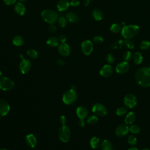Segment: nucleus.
Masks as SVG:
<instances>
[{
  "mask_svg": "<svg viewBox=\"0 0 150 150\" xmlns=\"http://www.w3.org/2000/svg\"><path fill=\"white\" fill-rule=\"evenodd\" d=\"M106 61L108 64H112L115 61V57L111 53H108L106 56Z\"/></svg>",
  "mask_w": 150,
  "mask_h": 150,
  "instance_id": "obj_38",
  "label": "nucleus"
},
{
  "mask_svg": "<svg viewBox=\"0 0 150 150\" xmlns=\"http://www.w3.org/2000/svg\"><path fill=\"white\" fill-rule=\"evenodd\" d=\"M149 67V70H150V64H149V67Z\"/></svg>",
  "mask_w": 150,
  "mask_h": 150,
  "instance_id": "obj_53",
  "label": "nucleus"
},
{
  "mask_svg": "<svg viewBox=\"0 0 150 150\" xmlns=\"http://www.w3.org/2000/svg\"><path fill=\"white\" fill-rule=\"evenodd\" d=\"M122 30L121 25L118 23H114L110 27V30L113 33H118Z\"/></svg>",
  "mask_w": 150,
  "mask_h": 150,
  "instance_id": "obj_32",
  "label": "nucleus"
},
{
  "mask_svg": "<svg viewBox=\"0 0 150 150\" xmlns=\"http://www.w3.org/2000/svg\"><path fill=\"white\" fill-rule=\"evenodd\" d=\"M56 63L59 66H63V65L64 64V61L63 59H57V61H56Z\"/></svg>",
  "mask_w": 150,
  "mask_h": 150,
  "instance_id": "obj_45",
  "label": "nucleus"
},
{
  "mask_svg": "<svg viewBox=\"0 0 150 150\" xmlns=\"http://www.w3.org/2000/svg\"><path fill=\"white\" fill-rule=\"evenodd\" d=\"M123 103L127 108H133L137 104V99L133 94H128L124 97Z\"/></svg>",
  "mask_w": 150,
  "mask_h": 150,
  "instance_id": "obj_9",
  "label": "nucleus"
},
{
  "mask_svg": "<svg viewBox=\"0 0 150 150\" xmlns=\"http://www.w3.org/2000/svg\"><path fill=\"white\" fill-rule=\"evenodd\" d=\"M12 42L15 46H21L23 44L24 40H23V38L21 36L16 35L13 38Z\"/></svg>",
  "mask_w": 150,
  "mask_h": 150,
  "instance_id": "obj_27",
  "label": "nucleus"
},
{
  "mask_svg": "<svg viewBox=\"0 0 150 150\" xmlns=\"http://www.w3.org/2000/svg\"><path fill=\"white\" fill-rule=\"evenodd\" d=\"M13 9L15 12L20 16H23L26 12V8L25 5L21 2L16 3Z\"/></svg>",
  "mask_w": 150,
  "mask_h": 150,
  "instance_id": "obj_19",
  "label": "nucleus"
},
{
  "mask_svg": "<svg viewBox=\"0 0 150 150\" xmlns=\"http://www.w3.org/2000/svg\"><path fill=\"white\" fill-rule=\"evenodd\" d=\"M113 68L110 64L104 65L100 70V74L104 77H108L112 75Z\"/></svg>",
  "mask_w": 150,
  "mask_h": 150,
  "instance_id": "obj_16",
  "label": "nucleus"
},
{
  "mask_svg": "<svg viewBox=\"0 0 150 150\" xmlns=\"http://www.w3.org/2000/svg\"><path fill=\"white\" fill-rule=\"evenodd\" d=\"M48 30L50 32H53L56 30V27L53 24H50V26L48 28Z\"/></svg>",
  "mask_w": 150,
  "mask_h": 150,
  "instance_id": "obj_44",
  "label": "nucleus"
},
{
  "mask_svg": "<svg viewBox=\"0 0 150 150\" xmlns=\"http://www.w3.org/2000/svg\"><path fill=\"white\" fill-rule=\"evenodd\" d=\"M3 2H4L5 4L7 5H11L15 4L16 2V0H3Z\"/></svg>",
  "mask_w": 150,
  "mask_h": 150,
  "instance_id": "obj_42",
  "label": "nucleus"
},
{
  "mask_svg": "<svg viewBox=\"0 0 150 150\" xmlns=\"http://www.w3.org/2000/svg\"><path fill=\"white\" fill-rule=\"evenodd\" d=\"M139 31V28L136 25H125L122 28L121 35L125 39H131L136 36Z\"/></svg>",
  "mask_w": 150,
  "mask_h": 150,
  "instance_id": "obj_2",
  "label": "nucleus"
},
{
  "mask_svg": "<svg viewBox=\"0 0 150 150\" xmlns=\"http://www.w3.org/2000/svg\"><path fill=\"white\" fill-rule=\"evenodd\" d=\"M27 55L29 57L32 59H36L38 57V53L36 50L33 49H30L27 50Z\"/></svg>",
  "mask_w": 150,
  "mask_h": 150,
  "instance_id": "obj_28",
  "label": "nucleus"
},
{
  "mask_svg": "<svg viewBox=\"0 0 150 150\" xmlns=\"http://www.w3.org/2000/svg\"><path fill=\"white\" fill-rule=\"evenodd\" d=\"M98 116H97L95 114H93V115H91L88 117V118L87 119V122L89 124L93 125V124H96L98 122Z\"/></svg>",
  "mask_w": 150,
  "mask_h": 150,
  "instance_id": "obj_30",
  "label": "nucleus"
},
{
  "mask_svg": "<svg viewBox=\"0 0 150 150\" xmlns=\"http://www.w3.org/2000/svg\"><path fill=\"white\" fill-rule=\"evenodd\" d=\"M140 48L143 50L148 49L150 47V42L148 40H143L140 43Z\"/></svg>",
  "mask_w": 150,
  "mask_h": 150,
  "instance_id": "obj_35",
  "label": "nucleus"
},
{
  "mask_svg": "<svg viewBox=\"0 0 150 150\" xmlns=\"http://www.w3.org/2000/svg\"><path fill=\"white\" fill-rule=\"evenodd\" d=\"M132 58V54L130 51H126L123 54V59L125 62H128Z\"/></svg>",
  "mask_w": 150,
  "mask_h": 150,
  "instance_id": "obj_37",
  "label": "nucleus"
},
{
  "mask_svg": "<svg viewBox=\"0 0 150 150\" xmlns=\"http://www.w3.org/2000/svg\"><path fill=\"white\" fill-rule=\"evenodd\" d=\"M46 43L50 47H56L59 45V40L55 36H52L47 39Z\"/></svg>",
  "mask_w": 150,
  "mask_h": 150,
  "instance_id": "obj_24",
  "label": "nucleus"
},
{
  "mask_svg": "<svg viewBox=\"0 0 150 150\" xmlns=\"http://www.w3.org/2000/svg\"><path fill=\"white\" fill-rule=\"evenodd\" d=\"M129 69V65L127 62L124 61L119 63L115 67V71L118 74H125Z\"/></svg>",
  "mask_w": 150,
  "mask_h": 150,
  "instance_id": "obj_15",
  "label": "nucleus"
},
{
  "mask_svg": "<svg viewBox=\"0 0 150 150\" xmlns=\"http://www.w3.org/2000/svg\"><path fill=\"white\" fill-rule=\"evenodd\" d=\"M93 42L95 44H101L104 42V39L103 37L100 36H96L95 37H94L93 39Z\"/></svg>",
  "mask_w": 150,
  "mask_h": 150,
  "instance_id": "obj_39",
  "label": "nucleus"
},
{
  "mask_svg": "<svg viewBox=\"0 0 150 150\" xmlns=\"http://www.w3.org/2000/svg\"><path fill=\"white\" fill-rule=\"evenodd\" d=\"M88 4H89V1H88V0H86V1H84V2H83V4H84V6H87L88 5Z\"/></svg>",
  "mask_w": 150,
  "mask_h": 150,
  "instance_id": "obj_47",
  "label": "nucleus"
},
{
  "mask_svg": "<svg viewBox=\"0 0 150 150\" xmlns=\"http://www.w3.org/2000/svg\"><path fill=\"white\" fill-rule=\"evenodd\" d=\"M11 107L9 103L4 99L0 98V115L5 116L6 115L9 111Z\"/></svg>",
  "mask_w": 150,
  "mask_h": 150,
  "instance_id": "obj_13",
  "label": "nucleus"
},
{
  "mask_svg": "<svg viewBox=\"0 0 150 150\" xmlns=\"http://www.w3.org/2000/svg\"><path fill=\"white\" fill-rule=\"evenodd\" d=\"M132 59L136 64H140L143 61V56L140 52H137L132 56Z\"/></svg>",
  "mask_w": 150,
  "mask_h": 150,
  "instance_id": "obj_26",
  "label": "nucleus"
},
{
  "mask_svg": "<svg viewBox=\"0 0 150 150\" xmlns=\"http://www.w3.org/2000/svg\"><path fill=\"white\" fill-rule=\"evenodd\" d=\"M42 19L49 24H53L59 18V14L54 10L47 9L43 11L41 13Z\"/></svg>",
  "mask_w": 150,
  "mask_h": 150,
  "instance_id": "obj_3",
  "label": "nucleus"
},
{
  "mask_svg": "<svg viewBox=\"0 0 150 150\" xmlns=\"http://www.w3.org/2000/svg\"><path fill=\"white\" fill-rule=\"evenodd\" d=\"M1 76H2V71H1V70H0V77Z\"/></svg>",
  "mask_w": 150,
  "mask_h": 150,
  "instance_id": "obj_52",
  "label": "nucleus"
},
{
  "mask_svg": "<svg viewBox=\"0 0 150 150\" xmlns=\"http://www.w3.org/2000/svg\"><path fill=\"white\" fill-rule=\"evenodd\" d=\"M68 21L66 17L60 16L57 19V23L60 28H64L67 26Z\"/></svg>",
  "mask_w": 150,
  "mask_h": 150,
  "instance_id": "obj_29",
  "label": "nucleus"
},
{
  "mask_svg": "<svg viewBox=\"0 0 150 150\" xmlns=\"http://www.w3.org/2000/svg\"><path fill=\"white\" fill-rule=\"evenodd\" d=\"M59 121L60 123L62 124V125H66V123L67 122V118L66 117L65 115H61L59 118Z\"/></svg>",
  "mask_w": 150,
  "mask_h": 150,
  "instance_id": "obj_40",
  "label": "nucleus"
},
{
  "mask_svg": "<svg viewBox=\"0 0 150 150\" xmlns=\"http://www.w3.org/2000/svg\"><path fill=\"white\" fill-rule=\"evenodd\" d=\"M91 111L94 114L99 117L105 116V115H107L108 112L106 107L100 103L94 104L92 106Z\"/></svg>",
  "mask_w": 150,
  "mask_h": 150,
  "instance_id": "obj_7",
  "label": "nucleus"
},
{
  "mask_svg": "<svg viewBox=\"0 0 150 150\" xmlns=\"http://www.w3.org/2000/svg\"><path fill=\"white\" fill-rule=\"evenodd\" d=\"M79 126H80V127H84V125H85V123H84V120H79Z\"/></svg>",
  "mask_w": 150,
  "mask_h": 150,
  "instance_id": "obj_46",
  "label": "nucleus"
},
{
  "mask_svg": "<svg viewBox=\"0 0 150 150\" xmlns=\"http://www.w3.org/2000/svg\"><path fill=\"white\" fill-rule=\"evenodd\" d=\"M90 145L94 149H98L101 145L100 139L97 137H92L90 141Z\"/></svg>",
  "mask_w": 150,
  "mask_h": 150,
  "instance_id": "obj_23",
  "label": "nucleus"
},
{
  "mask_svg": "<svg viewBox=\"0 0 150 150\" xmlns=\"http://www.w3.org/2000/svg\"><path fill=\"white\" fill-rule=\"evenodd\" d=\"M137 84L142 87L150 86V70L149 67H142L138 69L134 75Z\"/></svg>",
  "mask_w": 150,
  "mask_h": 150,
  "instance_id": "obj_1",
  "label": "nucleus"
},
{
  "mask_svg": "<svg viewBox=\"0 0 150 150\" xmlns=\"http://www.w3.org/2000/svg\"><path fill=\"white\" fill-rule=\"evenodd\" d=\"M81 50L85 55H90L93 50V44L89 40L83 41L81 44Z\"/></svg>",
  "mask_w": 150,
  "mask_h": 150,
  "instance_id": "obj_10",
  "label": "nucleus"
},
{
  "mask_svg": "<svg viewBox=\"0 0 150 150\" xmlns=\"http://www.w3.org/2000/svg\"><path fill=\"white\" fill-rule=\"evenodd\" d=\"M128 142L131 145H135L137 142V139L134 135H130L128 137Z\"/></svg>",
  "mask_w": 150,
  "mask_h": 150,
  "instance_id": "obj_36",
  "label": "nucleus"
},
{
  "mask_svg": "<svg viewBox=\"0 0 150 150\" xmlns=\"http://www.w3.org/2000/svg\"><path fill=\"white\" fill-rule=\"evenodd\" d=\"M19 56L21 59V61L19 66V70L22 74H26L30 70L31 62L29 59L25 58L22 54H20Z\"/></svg>",
  "mask_w": 150,
  "mask_h": 150,
  "instance_id": "obj_8",
  "label": "nucleus"
},
{
  "mask_svg": "<svg viewBox=\"0 0 150 150\" xmlns=\"http://www.w3.org/2000/svg\"><path fill=\"white\" fill-rule=\"evenodd\" d=\"M128 150H139V149H138L137 148L135 147V146H132V147L129 148Z\"/></svg>",
  "mask_w": 150,
  "mask_h": 150,
  "instance_id": "obj_48",
  "label": "nucleus"
},
{
  "mask_svg": "<svg viewBox=\"0 0 150 150\" xmlns=\"http://www.w3.org/2000/svg\"><path fill=\"white\" fill-rule=\"evenodd\" d=\"M70 3V5L73 7H77L80 5V2L79 0H71Z\"/></svg>",
  "mask_w": 150,
  "mask_h": 150,
  "instance_id": "obj_41",
  "label": "nucleus"
},
{
  "mask_svg": "<svg viewBox=\"0 0 150 150\" xmlns=\"http://www.w3.org/2000/svg\"><path fill=\"white\" fill-rule=\"evenodd\" d=\"M66 18L67 21L71 23H76L78 22L79 18L78 15L74 12L70 11L66 14Z\"/></svg>",
  "mask_w": 150,
  "mask_h": 150,
  "instance_id": "obj_21",
  "label": "nucleus"
},
{
  "mask_svg": "<svg viewBox=\"0 0 150 150\" xmlns=\"http://www.w3.org/2000/svg\"><path fill=\"white\" fill-rule=\"evenodd\" d=\"M92 16L94 18V19H95L96 21H99L103 19V16H104V14L103 12H102V11H101L99 9H95L92 11L91 13Z\"/></svg>",
  "mask_w": 150,
  "mask_h": 150,
  "instance_id": "obj_22",
  "label": "nucleus"
},
{
  "mask_svg": "<svg viewBox=\"0 0 150 150\" xmlns=\"http://www.w3.org/2000/svg\"><path fill=\"white\" fill-rule=\"evenodd\" d=\"M25 141L27 145L31 148H35L37 144L36 138L33 134H28L25 137Z\"/></svg>",
  "mask_w": 150,
  "mask_h": 150,
  "instance_id": "obj_17",
  "label": "nucleus"
},
{
  "mask_svg": "<svg viewBox=\"0 0 150 150\" xmlns=\"http://www.w3.org/2000/svg\"><path fill=\"white\" fill-rule=\"evenodd\" d=\"M59 41L61 42V43H65L66 40H67V38L66 36L63 35V34H62L59 36Z\"/></svg>",
  "mask_w": 150,
  "mask_h": 150,
  "instance_id": "obj_43",
  "label": "nucleus"
},
{
  "mask_svg": "<svg viewBox=\"0 0 150 150\" xmlns=\"http://www.w3.org/2000/svg\"><path fill=\"white\" fill-rule=\"evenodd\" d=\"M58 52L62 56H67L71 52L70 46L66 43H61L58 45Z\"/></svg>",
  "mask_w": 150,
  "mask_h": 150,
  "instance_id": "obj_12",
  "label": "nucleus"
},
{
  "mask_svg": "<svg viewBox=\"0 0 150 150\" xmlns=\"http://www.w3.org/2000/svg\"><path fill=\"white\" fill-rule=\"evenodd\" d=\"M19 2H25V1H26V0H18Z\"/></svg>",
  "mask_w": 150,
  "mask_h": 150,
  "instance_id": "obj_50",
  "label": "nucleus"
},
{
  "mask_svg": "<svg viewBox=\"0 0 150 150\" xmlns=\"http://www.w3.org/2000/svg\"><path fill=\"white\" fill-rule=\"evenodd\" d=\"M124 44L127 48L129 49H133L134 47V44L131 39H125Z\"/></svg>",
  "mask_w": 150,
  "mask_h": 150,
  "instance_id": "obj_34",
  "label": "nucleus"
},
{
  "mask_svg": "<svg viewBox=\"0 0 150 150\" xmlns=\"http://www.w3.org/2000/svg\"><path fill=\"white\" fill-rule=\"evenodd\" d=\"M77 97V93L76 90L70 88L64 93L62 97V101L67 105H71L76 101Z\"/></svg>",
  "mask_w": 150,
  "mask_h": 150,
  "instance_id": "obj_4",
  "label": "nucleus"
},
{
  "mask_svg": "<svg viewBox=\"0 0 150 150\" xmlns=\"http://www.w3.org/2000/svg\"><path fill=\"white\" fill-rule=\"evenodd\" d=\"M142 150H150V149H149L148 148H143Z\"/></svg>",
  "mask_w": 150,
  "mask_h": 150,
  "instance_id": "obj_49",
  "label": "nucleus"
},
{
  "mask_svg": "<svg viewBox=\"0 0 150 150\" xmlns=\"http://www.w3.org/2000/svg\"><path fill=\"white\" fill-rule=\"evenodd\" d=\"M15 87L14 81L6 76L0 77V89L3 91H9Z\"/></svg>",
  "mask_w": 150,
  "mask_h": 150,
  "instance_id": "obj_6",
  "label": "nucleus"
},
{
  "mask_svg": "<svg viewBox=\"0 0 150 150\" xmlns=\"http://www.w3.org/2000/svg\"><path fill=\"white\" fill-rule=\"evenodd\" d=\"M70 5V3L69 0H60L57 4V8L59 11L63 12L66 11Z\"/></svg>",
  "mask_w": 150,
  "mask_h": 150,
  "instance_id": "obj_18",
  "label": "nucleus"
},
{
  "mask_svg": "<svg viewBox=\"0 0 150 150\" xmlns=\"http://www.w3.org/2000/svg\"><path fill=\"white\" fill-rule=\"evenodd\" d=\"M129 132V127L126 124H120L115 130V134L118 137H122Z\"/></svg>",
  "mask_w": 150,
  "mask_h": 150,
  "instance_id": "obj_11",
  "label": "nucleus"
},
{
  "mask_svg": "<svg viewBox=\"0 0 150 150\" xmlns=\"http://www.w3.org/2000/svg\"><path fill=\"white\" fill-rule=\"evenodd\" d=\"M112 150H115V149H112Z\"/></svg>",
  "mask_w": 150,
  "mask_h": 150,
  "instance_id": "obj_55",
  "label": "nucleus"
},
{
  "mask_svg": "<svg viewBox=\"0 0 150 150\" xmlns=\"http://www.w3.org/2000/svg\"><path fill=\"white\" fill-rule=\"evenodd\" d=\"M0 150H8V149H5V148H1V149H0Z\"/></svg>",
  "mask_w": 150,
  "mask_h": 150,
  "instance_id": "obj_51",
  "label": "nucleus"
},
{
  "mask_svg": "<svg viewBox=\"0 0 150 150\" xmlns=\"http://www.w3.org/2000/svg\"><path fill=\"white\" fill-rule=\"evenodd\" d=\"M135 120H136V115L135 112L131 111L126 115L124 119V122H125V124L127 125H131L135 122Z\"/></svg>",
  "mask_w": 150,
  "mask_h": 150,
  "instance_id": "obj_20",
  "label": "nucleus"
},
{
  "mask_svg": "<svg viewBox=\"0 0 150 150\" xmlns=\"http://www.w3.org/2000/svg\"><path fill=\"white\" fill-rule=\"evenodd\" d=\"M76 114L79 120H84L88 117V111L86 107L80 105L77 107L76 110Z\"/></svg>",
  "mask_w": 150,
  "mask_h": 150,
  "instance_id": "obj_14",
  "label": "nucleus"
},
{
  "mask_svg": "<svg viewBox=\"0 0 150 150\" xmlns=\"http://www.w3.org/2000/svg\"><path fill=\"white\" fill-rule=\"evenodd\" d=\"M0 120H1V115H0Z\"/></svg>",
  "mask_w": 150,
  "mask_h": 150,
  "instance_id": "obj_56",
  "label": "nucleus"
},
{
  "mask_svg": "<svg viewBox=\"0 0 150 150\" xmlns=\"http://www.w3.org/2000/svg\"><path fill=\"white\" fill-rule=\"evenodd\" d=\"M88 1H92V0H88Z\"/></svg>",
  "mask_w": 150,
  "mask_h": 150,
  "instance_id": "obj_54",
  "label": "nucleus"
},
{
  "mask_svg": "<svg viewBox=\"0 0 150 150\" xmlns=\"http://www.w3.org/2000/svg\"><path fill=\"white\" fill-rule=\"evenodd\" d=\"M58 137L60 140L63 142H67L71 137V131L70 128L66 125H62L57 131Z\"/></svg>",
  "mask_w": 150,
  "mask_h": 150,
  "instance_id": "obj_5",
  "label": "nucleus"
},
{
  "mask_svg": "<svg viewBox=\"0 0 150 150\" xmlns=\"http://www.w3.org/2000/svg\"><path fill=\"white\" fill-rule=\"evenodd\" d=\"M101 148L102 150H112V144L111 142L108 139H104L101 142Z\"/></svg>",
  "mask_w": 150,
  "mask_h": 150,
  "instance_id": "obj_25",
  "label": "nucleus"
},
{
  "mask_svg": "<svg viewBox=\"0 0 150 150\" xmlns=\"http://www.w3.org/2000/svg\"><path fill=\"white\" fill-rule=\"evenodd\" d=\"M127 108L125 107H120L117 108L115 113L118 116H122L127 112Z\"/></svg>",
  "mask_w": 150,
  "mask_h": 150,
  "instance_id": "obj_33",
  "label": "nucleus"
},
{
  "mask_svg": "<svg viewBox=\"0 0 150 150\" xmlns=\"http://www.w3.org/2000/svg\"><path fill=\"white\" fill-rule=\"evenodd\" d=\"M129 132H131L132 134H137L139 133L141 129L140 127L137 125V124H131V126L129 127Z\"/></svg>",
  "mask_w": 150,
  "mask_h": 150,
  "instance_id": "obj_31",
  "label": "nucleus"
}]
</instances>
